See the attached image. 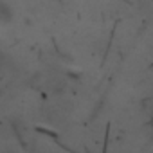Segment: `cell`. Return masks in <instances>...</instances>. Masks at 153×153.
I'll use <instances>...</instances> for the list:
<instances>
[{
    "instance_id": "6da1fadb",
    "label": "cell",
    "mask_w": 153,
    "mask_h": 153,
    "mask_svg": "<svg viewBox=\"0 0 153 153\" xmlns=\"http://www.w3.org/2000/svg\"><path fill=\"white\" fill-rule=\"evenodd\" d=\"M11 18H13V9H11V6L0 0V22H7V20H11Z\"/></svg>"
}]
</instances>
